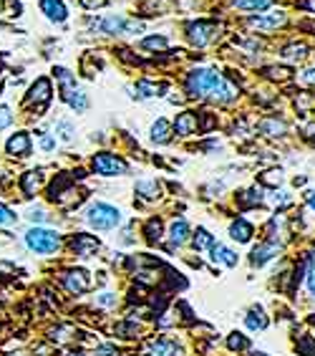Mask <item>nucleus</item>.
Instances as JSON below:
<instances>
[{
    "label": "nucleus",
    "mask_w": 315,
    "mask_h": 356,
    "mask_svg": "<svg viewBox=\"0 0 315 356\" xmlns=\"http://www.w3.org/2000/svg\"><path fill=\"white\" fill-rule=\"evenodd\" d=\"M169 238L174 245H184L189 240V225L187 220H174L172 222V230H169Z\"/></svg>",
    "instance_id": "nucleus-19"
},
{
    "label": "nucleus",
    "mask_w": 315,
    "mask_h": 356,
    "mask_svg": "<svg viewBox=\"0 0 315 356\" xmlns=\"http://www.w3.org/2000/svg\"><path fill=\"white\" fill-rule=\"evenodd\" d=\"M308 288H310V293H315V255L310 260V271H308Z\"/></svg>",
    "instance_id": "nucleus-45"
},
{
    "label": "nucleus",
    "mask_w": 315,
    "mask_h": 356,
    "mask_svg": "<svg viewBox=\"0 0 315 356\" xmlns=\"http://www.w3.org/2000/svg\"><path fill=\"white\" fill-rule=\"evenodd\" d=\"M192 245H194L197 250H207V248H212V245H214V238H212L204 227H199V230L194 232V238H192Z\"/></svg>",
    "instance_id": "nucleus-25"
},
{
    "label": "nucleus",
    "mask_w": 315,
    "mask_h": 356,
    "mask_svg": "<svg viewBox=\"0 0 315 356\" xmlns=\"http://www.w3.org/2000/svg\"><path fill=\"white\" fill-rule=\"evenodd\" d=\"M136 331H139V326H136V323H119V326H116V334H124L126 339H134V336H136Z\"/></svg>",
    "instance_id": "nucleus-37"
},
{
    "label": "nucleus",
    "mask_w": 315,
    "mask_h": 356,
    "mask_svg": "<svg viewBox=\"0 0 315 356\" xmlns=\"http://www.w3.org/2000/svg\"><path fill=\"white\" fill-rule=\"evenodd\" d=\"M93 28H99L101 33H124L129 25H126L124 18H119V15H111V18H104V20L93 23Z\"/></svg>",
    "instance_id": "nucleus-16"
},
{
    "label": "nucleus",
    "mask_w": 315,
    "mask_h": 356,
    "mask_svg": "<svg viewBox=\"0 0 315 356\" xmlns=\"http://www.w3.org/2000/svg\"><path fill=\"white\" fill-rule=\"evenodd\" d=\"M61 235L56 232V230H48V227H30L28 232H25V245H28V250H33V253H38V255H51V253H56L58 248H61Z\"/></svg>",
    "instance_id": "nucleus-1"
},
{
    "label": "nucleus",
    "mask_w": 315,
    "mask_h": 356,
    "mask_svg": "<svg viewBox=\"0 0 315 356\" xmlns=\"http://www.w3.org/2000/svg\"><path fill=\"white\" fill-rule=\"evenodd\" d=\"M28 220L36 225V222H46V220H48V215L43 213V210H33V213L28 215Z\"/></svg>",
    "instance_id": "nucleus-44"
},
{
    "label": "nucleus",
    "mask_w": 315,
    "mask_h": 356,
    "mask_svg": "<svg viewBox=\"0 0 315 356\" xmlns=\"http://www.w3.org/2000/svg\"><path fill=\"white\" fill-rule=\"evenodd\" d=\"M177 354H179V346L174 341H169V339H162V341H156L151 346V356H177Z\"/></svg>",
    "instance_id": "nucleus-22"
},
{
    "label": "nucleus",
    "mask_w": 315,
    "mask_h": 356,
    "mask_svg": "<svg viewBox=\"0 0 315 356\" xmlns=\"http://www.w3.org/2000/svg\"><path fill=\"white\" fill-rule=\"evenodd\" d=\"M227 346H230L232 351H242V349H247V346H250V341H247L242 334H237V331H235V334H230V339H227Z\"/></svg>",
    "instance_id": "nucleus-31"
},
{
    "label": "nucleus",
    "mask_w": 315,
    "mask_h": 356,
    "mask_svg": "<svg viewBox=\"0 0 315 356\" xmlns=\"http://www.w3.org/2000/svg\"><path fill=\"white\" fill-rule=\"evenodd\" d=\"M277 250H280V248H277L275 243H262V245H257V248L252 250V258H250L252 265H257V268L265 265L267 260H272V258L277 255Z\"/></svg>",
    "instance_id": "nucleus-12"
},
{
    "label": "nucleus",
    "mask_w": 315,
    "mask_h": 356,
    "mask_svg": "<svg viewBox=\"0 0 315 356\" xmlns=\"http://www.w3.org/2000/svg\"><path fill=\"white\" fill-rule=\"evenodd\" d=\"M96 306H104V308L116 306V293H101V295H96Z\"/></svg>",
    "instance_id": "nucleus-36"
},
{
    "label": "nucleus",
    "mask_w": 315,
    "mask_h": 356,
    "mask_svg": "<svg viewBox=\"0 0 315 356\" xmlns=\"http://www.w3.org/2000/svg\"><path fill=\"white\" fill-rule=\"evenodd\" d=\"M86 222L93 227V230H114L119 222H121V213L106 202H96L86 210Z\"/></svg>",
    "instance_id": "nucleus-2"
},
{
    "label": "nucleus",
    "mask_w": 315,
    "mask_h": 356,
    "mask_svg": "<svg viewBox=\"0 0 315 356\" xmlns=\"http://www.w3.org/2000/svg\"><path fill=\"white\" fill-rule=\"evenodd\" d=\"M267 73H270L272 78H277V81H285V78H290V71H288V69H282V66H280V69H267Z\"/></svg>",
    "instance_id": "nucleus-41"
},
{
    "label": "nucleus",
    "mask_w": 315,
    "mask_h": 356,
    "mask_svg": "<svg viewBox=\"0 0 315 356\" xmlns=\"http://www.w3.org/2000/svg\"><path fill=\"white\" fill-rule=\"evenodd\" d=\"M141 46H144V48H151V51H162V48H167V41H164L162 36H151V38H146Z\"/></svg>",
    "instance_id": "nucleus-34"
},
{
    "label": "nucleus",
    "mask_w": 315,
    "mask_h": 356,
    "mask_svg": "<svg viewBox=\"0 0 315 356\" xmlns=\"http://www.w3.org/2000/svg\"><path fill=\"white\" fill-rule=\"evenodd\" d=\"M15 220H18V215L13 213L10 207H5V205L0 202V227H3V225H13Z\"/></svg>",
    "instance_id": "nucleus-35"
},
{
    "label": "nucleus",
    "mask_w": 315,
    "mask_h": 356,
    "mask_svg": "<svg viewBox=\"0 0 315 356\" xmlns=\"http://www.w3.org/2000/svg\"><path fill=\"white\" fill-rule=\"evenodd\" d=\"M230 235H232V240H237V243H250L252 225L247 220H235L232 227H230Z\"/></svg>",
    "instance_id": "nucleus-18"
},
{
    "label": "nucleus",
    "mask_w": 315,
    "mask_h": 356,
    "mask_svg": "<svg viewBox=\"0 0 315 356\" xmlns=\"http://www.w3.org/2000/svg\"><path fill=\"white\" fill-rule=\"evenodd\" d=\"M5 149H8V154H13V157H28V154H30V149H33L28 132H15V134L8 139Z\"/></svg>",
    "instance_id": "nucleus-8"
},
{
    "label": "nucleus",
    "mask_w": 315,
    "mask_h": 356,
    "mask_svg": "<svg viewBox=\"0 0 315 356\" xmlns=\"http://www.w3.org/2000/svg\"><path fill=\"white\" fill-rule=\"evenodd\" d=\"M58 132H61V139H66V142L73 137V127L68 122H58Z\"/></svg>",
    "instance_id": "nucleus-40"
},
{
    "label": "nucleus",
    "mask_w": 315,
    "mask_h": 356,
    "mask_svg": "<svg viewBox=\"0 0 315 356\" xmlns=\"http://www.w3.org/2000/svg\"><path fill=\"white\" fill-rule=\"evenodd\" d=\"M144 235H146L149 243H156V240L162 238V220L151 217V220L146 222V227H144Z\"/></svg>",
    "instance_id": "nucleus-28"
},
{
    "label": "nucleus",
    "mask_w": 315,
    "mask_h": 356,
    "mask_svg": "<svg viewBox=\"0 0 315 356\" xmlns=\"http://www.w3.org/2000/svg\"><path fill=\"white\" fill-rule=\"evenodd\" d=\"M169 137H172V127H169V122L167 119H159L154 127H151V139L156 144H167L169 142Z\"/></svg>",
    "instance_id": "nucleus-21"
},
{
    "label": "nucleus",
    "mask_w": 315,
    "mask_h": 356,
    "mask_svg": "<svg viewBox=\"0 0 315 356\" xmlns=\"http://www.w3.org/2000/svg\"><path fill=\"white\" fill-rule=\"evenodd\" d=\"M51 334V341H68L71 336H73V326H56V329H51L48 331Z\"/></svg>",
    "instance_id": "nucleus-29"
},
{
    "label": "nucleus",
    "mask_w": 315,
    "mask_h": 356,
    "mask_svg": "<svg viewBox=\"0 0 315 356\" xmlns=\"http://www.w3.org/2000/svg\"><path fill=\"white\" fill-rule=\"evenodd\" d=\"M91 169L96 174H104V177H116V174H126V162L116 154H109V152H99L93 154L91 159Z\"/></svg>",
    "instance_id": "nucleus-3"
},
{
    "label": "nucleus",
    "mask_w": 315,
    "mask_h": 356,
    "mask_svg": "<svg viewBox=\"0 0 315 356\" xmlns=\"http://www.w3.org/2000/svg\"><path fill=\"white\" fill-rule=\"evenodd\" d=\"M51 81L48 78H38L33 86H30V91H28V104H46L48 99H51Z\"/></svg>",
    "instance_id": "nucleus-10"
},
{
    "label": "nucleus",
    "mask_w": 315,
    "mask_h": 356,
    "mask_svg": "<svg viewBox=\"0 0 315 356\" xmlns=\"http://www.w3.org/2000/svg\"><path fill=\"white\" fill-rule=\"evenodd\" d=\"M305 53H308V48L300 43V46H288L285 51H282V56L288 58V61H300V58H305Z\"/></svg>",
    "instance_id": "nucleus-30"
},
{
    "label": "nucleus",
    "mask_w": 315,
    "mask_h": 356,
    "mask_svg": "<svg viewBox=\"0 0 315 356\" xmlns=\"http://www.w3.org/2000/svg\"><path fill=\"white\" fill-rule=\"evenodd\" d=\"M187 36H189V41H192L197 48H202V46H207V43H209V41L217 36V28H214V23L197 20V23H189Z\"/></svg>",
    "instance_id": "nucleus-6"
},
{
    "label": "nucleus",
    "mask_w": 315,
    "mask_h": 356,
    "mask_svg": "<svg viewBox=\"0 0 315 356\" xmlns=\"http://www.w3.org/2000/svg\"><path fill=\"white\" fill-rule=\"evenodd\" d=\"M63 285H66V290H68V293L81 295V293H86V290L91 288V276H88L83 268L66 271V273H63Z\"/></svg>",
    "instance_id": "nucleus-5"
},
{
    "label": "nucleus",
    "mask_w": 315,
    "mask_h": 356,
    "mask_svg": "<svg viewBox=\"0 0 315 356\" xmlns=\"http://www.w3.org/2000/svg\"><path fill=\"white\" fill-rule=\"evenodd\" d=\"M252 356H267V354H265V351H255Z\"/></svg>",
    "instance_id": "nucleus-50"
},
{
    "label": "nucleus",
    "mask_w": 315,
    "mask_h": 356,
    "mask_svg": "<svg viewBox=\"0 0 315 356\" xmlns=\"http://www.w3.org/2000/svg\"><path fill=\"white\" fill-rule=\"evenodd\" d=\"M159 91H162L159 83H149V81H139V83H136V96H139V99L159 96Z\"/></svg>",
    "instance_id": "nucleus-27"
},
{
    "label": "nucleus",
    "mask_w": 315,
    "mask_h": 356,
    "mask_svg": "<svg viewBox=\"0 0 315 356\" xmlns=\"http://www.w3.org/2000/svg\"><path fill=\"white\" fill-rule=\"evenodd\" d=\"M41 172H36V169H30V172H25L23 177H20V190L25 192V197H33L36 192H38V187H41Z\"/></svg>",
    "instance_id": "nucleus-17"
},
{
    "label": "nucleus",
    "mask_w": 315,
    "mask_h": 356,
    "mask_svg": "<svg viewBox=\"0 0 315 356\" xmlns=\"http://www.w3.org/2000/svg\"><path fill=\"white\" fill-rule=\"evenodd\" d=\"M136 192L144 197V200H156L159 197V185L154 180H146V182H139L136 185Z\"/></svg>",
    "instance_id": "nucleus-24"
},
{
    "label": "nucleus",
    "mask_w": 315,
    "mask_h": 356,
    "mask_svg": "<svg viewBox=\"0 0 315 356\" xmlns=\"http://www.w3.org/2000/svg\"><path fill=\"white\" fill-rule=\"evenodd\" d=\"M303 81L305 83H315V69H308V71L303 73Z\"/></svg>",
    "instance_id": "nucleus-47"
},
{
    "label": "nucleus",
    "mask_w": 315,
    "mask_h": 356,
    "mask_svg": "<svg viewBox=\"0 0 315 356\" xmlns=\"http://www.w3.org/2000/svg\"><path fill=\"white\" fill-rule=\"evenodd\" d=\"M300 5H303L305 10H313V13H315V0H303Z\"/></svg>",
    "instance_id": "nucleus-48"
},
{
    "label": "nucleus",
    "mask_w": 315,
    "mask_h": 356,
    "mask_svg": "<svg viewBox=\"0 0 315 356\" xmlns=\"http://www.w3.org/2000/svg\"><path fill=\"white\" fill-rule=\"evenodd\" d=\"M245 323H247V329H252V331H262L267 326V318H265L262 308H252L250 313L245 316Z\"/></svg>",
    "instance_id": "nucleus-23"
},
{
    "label": "nucleus",
    "mask_w": 315,
    "mask_h": 356,
    "mask_svg": "<svg viewBox=\"0 0 315 356\" xmlns=\"http://www.w3.org/2000/svg\"><path fill=\"white\" fill-rule=\"evenodd\" d=\"M262 182L275 187V185H280V182H282V174H280V172H275V169H272V172H265V174H262Z\"/></svg>",
    "instance_id": "nucleus-38"
},
{
    "label": "nucleus",
    "mask_w": 315,
    "mask_h": 356,
    "mask_svg": "<svg viewBox=\"0 0 315 356\" xmlns=\"http://www.w3.org/2000/svg\"><path fill=\"white\" fill-rule=\"evenodd\" d=\"M222 81V76L212 69H199V71L189 73V94L192 96H209V91Z\"/></svg>",
    "instance_id": "nucleus-4"
},
{
    "label": "nucleus",
    "mask_w": 315,
    "mask_h": 356,
    "mask_svg": "<svg viewBox=\"0 0 315 356\" xmlns=\"http://www.w3.org/2000/svg\"><path fill=\"white\" fill-rule=\"evenodd\" d=\"M10 356H18V354H10Z\"/></svg>",
    "instance_id": "nucleus-52"
},
{
    "label": "nucleus",
    "mask_w": 315,
    "mask_h": 356,
    "mask_svg": "<svg viewBox=\"0 0 315 356\" xmlns=\"http://www.w3.org/2000/svg\"><path fill=\"white\" fill-rule=\"evenodd\" d=\"M41 149H43V152H51V149H56V139L43 134V137H41Z\"/></svg>",
    "instance_id": "nucleus-43"
},
{
    "label": "nucleus",
    "mask_w": 315,
    "mask_h": 356,
    "mask_svg": "<svg viewBox=\"0 0 315 356\" xmlns=\"http://www.w3.org/2000/svg\"><path fill=\"white\" fill-rule=\"evenodd\" d=\"M237 94H240V88H237L232 81H227V78H222V81L209 91V96H212L214 101H219V104H227V101L237 99Z\"/></svg>",
    "instance_id": "nucleus-11"
},
{
    "label": "nucleus",
    "mask_w": 315,
    "mask_h": 356,
    "mask_svg": "<svg viewBox=\"0 0 315 356\" xmlns=\"http://www.w3.org/2000/svg\"><path fill=\"white\" fill-rule=\"evenodd\" d=\"M68 356H86V354H81V351H76V354H68Z\"/></svg>",
    "instance_id": "nucleus-51"
},
{
    "label": "nucleus",
    "mask_w": 315,
    "mask_h": 356,
    "mask_svg": "<svg viewBox=\"0 0 315 356\" xmlns=\"http://www.w3.org/2000/svg\"><path fill=\"white\" fill-rule=\"evenodd\" d=\"M260 132H262L265 137H282V134L288 132V127H285V122H280V119H265V122L260 124Z\"/></svg>",
    "instance_id": "nucleus-20"
},
{
    "label": "nucleus",
    "mask_w": 315,
    "mask_h": 356,
    "mask_svg": "<svg viewBox=\"0 0 315 356\" xmlns=\"http://www.w3.org/2000/svg\"><path fill=\"white\" fill-rule=\"evenodd\" d=\"M260 202H262L260 190H247V192L240 195V205H242V207H247V205H260Z\"/></svg>",
    "instance_id": "nucleus-33"
},
{
    "label": "nucleus",
    "mask_w": 315,
    "mask_h": 356,
    "mask_svg": "<svg viewBox=\"0 0 315 356\" xmlns=\"http://www.w3.org/2000/svg\"><path fill=\"white\" fill-rule=\"evenodd\" d=\"M41 10L48 15V20H56V23H63L68 18V10L61 0H41Z\"/></svg>",
    "instance_id": "nucleus-13"
},
{
    "label": "nucleus",
    "mask_w": 315,
    "mask_h": 356,
    "mask_svg": "<svg viewBox=\"0 0 315 356\" xmlns=\"http://www.w3.org/2000/svg\"><path fill=\"white\" fill-rule=\"evenodd\" d=\"M212 258H214V263H222V265H227V268H235L237 265V253L235 250H230V248H225V245H212Z\"/></svg>",
    "instance_id": "nucleus-14"
},
{
    "label": "nucleus",
    "mask_w": 315,
    "mask_h": 356,
    "mask_svg": "<svg viewBox=\"0 0 315 356\" xmlns=\"http://www.w3.org/2000/svg\"><path fill=\"white\" fill-rule=\"evenodd\" d=\"M116 346H111V344H106V346H99L96 349V356H116Z\"/></svg>",
    "instance_id": "nucleus-42"
},
{
    "label": "nucleus",
    "mask_w": 315,
    "mask_h": 356,
    "mask_svg": "<svg viewBox=\"0 0 315 356\" xmlns=\"http://www.w3.org/2000/svg\"><path fill=\"white\" fill-rule=\"evenodd\" d=\"M174 129H177V134H179V137H189V134H194V132H197V114H192V111L179 114V116H177Z\"/></svg>",
    "instance_id": "nucleus-15"
},
{
    "label": "nucleus",
    "mask_w": 315,
    "mask_h": 356,
    "mask_svg": "<svg viewBox=\"0 0 315 356\" xmlns=\"http://www.w3.org/2000/svg\"><path fill=\"white\" fill-rule=\"evenodd\" d=\"M71 248H73V253H76V255H81V258H91V255L99 250V240H96L93 235L78 232V235H73V238H71Z\"/></svg>",
    "instance_id": "nucleus-7"
},
{
    "label": "nucleus",
    "mask_w": 315,
    "mask_h": 356,
    "mask_svg": "<svg viewBox=\"0 0 315 356\" xmlns=\"http://www.w3.org/2000/svg\"><path fill=\"white\" fill-rule=\"evenodd\" d=\"M66 101H68L76 111H86V109H88V96H86L83 91H78V88H76V91H71V94L66 96Z\"/></svg>",
    "instance_id": "nucleus-26"
},
{
    "label": "nucleus",
    "mask_w": 315,
    "mask_h": 356,
    "mask_svg": "<svg viewBox=\"0 0 315 356\" xmlns=\"http://www.w3.org/2000/svg\"><path fill=\"white\" fill-rule=\"evenodd\" d=\"M86 8H101V5H106V0H81Z\"/></svg>",
    "instance_id": "nucleus-46"
},
{
    "label": "nucleus",
    "mask_w": 315,
    "mask_h": 356,
    "mask_svg": "<svg viewBox=\"0 0 315 356\" xmlns=\"http://www.w3.org/2000/svg\"><path fill=\"white\" fill-rule=\"evenodd\" d=\"M232 3L242 10H260V8H267L272 0H232Z\"/></svg>",
    "instance_id": "nucleus-32"
},
{
    "label": "nucleus",
    "mask_w": 315,
    "mask_h": 356,
    "mask_svg": "<svg viewBox=\"0 0 315 356\" xmlns=\"http://www.w3.org/2000/svg\"><path fill=\"white\" fill-rule=\"evenodd\" d=\"M308 205H310V207L315 210V195H308Z\"/></svg>",
    "instance_id": "nucleus-49"
},
{
    "label": "nucleus",
    "mask_w": 315,
    "mask_h": 356,
    "mask_svg": "<svg viewBox=\"0 0 315 356\" xmlns=\"http://www.w3.org/2000/svg\"><path fill=\"white\" fill-rule=\"evenodd\" d=\"M247 23H250L252 28H257V31H272V28H277V25L285 23V13L277 10V13H267V15H255Z\"/></svg>",
    "instance_id": "nucleus-9"
},
{
    "label": "nucleus",
    "mask_w": 315,
    "mask_h": 356,
    "mask_svg": "<svg viewBox=\"0 0 315 356\" xmlns=\"http://www.w3.org/2000/svg\"><path fill=\"white\" fill-rule=\"evenodd\" d=\"M13 124V114L8 106H0V129H8Z\"/></svg>",
    "instance_id": "nucleus-39"
}]
</instances>
